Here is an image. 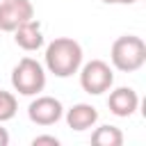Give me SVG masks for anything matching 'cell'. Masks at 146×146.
Here are the masks:
<instances>
[{"instance_id": "obj_1", "label": "cell", "mask_w": 146, "mask_h": 146, "mask_svg": "<svg viewBox=\"0 0 146 146\" xmlns=\"http://www.w3.org/2000/svg\"><path fill=\"white\" fill-rule=\"evenodd\" d=\"M43 62L55 78H71L82 66V46L71 36H57L46 46Z\"/></svg>"}, {"instance_id": "obj_2", "label": "cell", "mask_w": 146, "mask_h": 146, "mask_svg": "<svg viewBox=\"0 0 146 146\" xmlns=\"http://www.w3.org/2000/svg\"><path fill=\"white\" fill-rule=\"evenodd\" d=\"M112 66L121 73H135L146 64V43L141 36L123 34L110 48Z\"/></svg>"}, {"instance_id": "obj_3", "label": "cell", "mask_w": 146, "mask_h": 146, "mask_svg": "<svg viewBox=\"0 0 146 146\" xmlns=\"http://www.w3.org/2000/svg\"><path fill=\"white\" fill-rule=\"evenodd\" d=\"M11 87L21 96H36L46 87V68L32 57H23L11 71Z\"/></svg>"}, {"instance_id": "obj_4", "label": "cell", "mask_w": 146, "mask_h": 146, "mask_svg": "<svg viewBox=\"0 0 146 146\" xmlns=\"http://www.w3.org/2000/svg\"><path fill=\"white\" fill-rule=\"evenodd\" d=\"M78 73H80V87L91 96H100V94L110 91L114 84V71L103 59H91V62L82 64L78 68Z\"/></svg>"}, {"instance_id": "obj_5", "label": "cell", "mask_w": 146, "mask_h": 146, "mask_svg": "<svg viewBox=\"0 0 146 146\" xmlns=\"http://www.w3.org/2000/svg\"><path fill=\"white\" fill-rule=\"evenodd\" d=\"M64 116V105L52 96H39L27 105V119L36 125H52Z\"/></svg>"}, {"instance_id": "obj_6", "label": "cell", "mask_w": 146, "mask_h": 146, "mask_svg": "<svg viewBox=\"0 0 146 146\" xmlns=\"http://www.w3.org/2000/svg\"><path fill=\"white\" fill-rule=\"evenodd\" d=\"M34 18V7L30 0H0V30L14 32L25 21Z\"/></svg>"}, {"instance_id": "obj_7", "label": "cell", "mask_w": 146, "mask_h": 146, "mask_svg": "<svg viewBox=\"0 0 146 146\" xmlns=\"http://www.w3.org/2000/svg\"><path fill=\"white\" fill-rule=\"evenodd\" d=\"M107 107L114 116H121V119H128L137 112L139 107V96L132 87H116L110 91V98H107Z\"/></svg>"}, {"instance_id": "obj_8", "label": "cell", "mask_w": 146, "mask_h": 146, "mask_svg": "<svg viewBox=\"0 0 146 146\" xmlns=\"http://www.w3.org/2000/svg\"><path fill=\"white\" fill-rule=\"evenodd\" d=\"M14 41L18 48L32 52V50H39L43 46V32H41V23L36 18H30L25 21L23 25H18L14 30Z\"/></svg>"}, {"instance_id": "obj_9", "label": "cell", "mask_w": 146, "mask_h": 146, "mask_svg": "<svg viewBox=\"0 0 146 146\" xmlns=\"http://www.w3.org/2000/svg\"><path fill=\"white\" fill-rule=\"evenodd\" d=\"M96 121H98V110L94 105H89V103H78L71 110H66V123L75 132H82V130L94 128Z\"/></svg>"}, {"instance_id": "obj_10", "label": "cell", "mask_w": 146, "mask_h": 146, "mask_svg": "<svg viewBox=\"0 0 146 146\" xmlns=\"http://www.w3.org/2000/svg\"><path fill=\"white\" fill-rule=\"evenodd\" d=\"M91 144H96V146H121L123 132L116 125H100L91 132Z\"/></svg>"}, {"instance_id": "obj_11", "label": "cell", "mask_w": 146, "mask_h": 146, "mask_svg": "<svg viewBox=\"0 0 146 146\" xmlns=\"http://www.w3.org/2000/svg\"><path fill=\"white\" fill-rule=\"evenodd\" d=\"M16 112H18V100H16V96H14L11 91L0 89V123L11 121V119L16 116Z\"/></svg>"}, {"instance_id": "obj_12", "label": "cell", "mask_w": 146, "mask_h": 146, "mask_svg": "<svg viewBox=\"0 0 146 146\" xmlns=\"http://www.w3.org/2000/svg\"><path fill=\"white\" fill-rule=\"evenodd\" d=\"M41 144H50V146H59V139L52 135H39L32 139V146H41Z\"/></svg>"}, {"instance_id": "obj_13", "label": "cell", "mask_w": 146, "mask_h": 146, "mask_svg": "<svg viewBox=\"0 0 146 146\" xmlns=\"http://www.w3.org/2000/svg\"><path fill=\"white\" fill-rule=\"evenodd\" d=\"M7 144H9V132H7V128L0 125V146H7Z\"/></svg>"}, {"instance_id": "obj_14", "label": "cell", "mask_w": 146, "mask_h": 146, "mask_svg": "<svg viewBox=\"0 0 146 146\" xmlns=\"http://www.w3.org/2000/svg\"><path fill=\"white\" fill-rule=\"evenodd\" d=\"M100 2H105V5H135L137 0H100Z\"/></svg>"}]
</instances>
